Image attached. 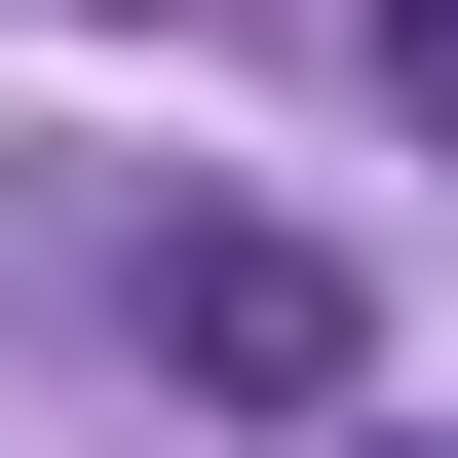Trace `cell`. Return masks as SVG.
I'll return each mask as SVG.
<instances>
[{
    "mask_svg": "<svg viewBox=\"0 0 458 458\" xmlns=\"http://www.w3.org/2000/svg\"><path fill=\"white\" fill-rule=\"evenodd\" d=\"M153 344L229 420H344V229H153Z\"/></svg>",
    "mask_w": 458,
    "mask_h": 458,
    "instance_id": "1",
    "label": "cell"
},
{
    "mask_svg": "<svg viewBox=\"0 0 458 458\" xmlns=\"http://www.w3.org/2000/svg\"><path fill=\"white\" fill-rule=\"evenodd\" d=\"M382 114H420V153H458V0H382Z\"/></svg>",
    "mask_w": 458,
    "mask_h": 458,
    "instance_id": "2",
    "label": "cell"
}]
</instances>
